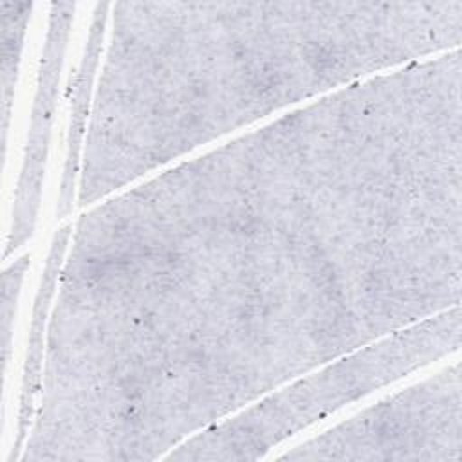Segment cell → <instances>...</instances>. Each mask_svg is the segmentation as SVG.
I'll list each match as a JSON object with an SVG mask.
<instances>
[{
	"mask_svg": "<svg viewBox=\"0 0 462 462\" xmlns=\"http://www.w3.org/2000/svg\"><path fill=\"white\" fill-rule=\"evenodd\" d=\"M460 42L462 0L116 2L76 208L289 106L460 49Z\"/></svg>",
	"mask_w": 462,
	"mask_h": 462,
	"instance_id": "6da1fadb",
	"label": "cell"
},
{
	"mask_svg": "<svg viewBox=\"0 0 462 462\" xmlns=\"http://www.w3.org/2000/svg\"><path fill=\"white\" fill-rule=\"evenodd\" d=\"M460 303L337 357L188 437L166 460H260L276 446L460 348Z\"/></svg>",
	"mask_w": 462,
	"mask_h": 462,
	"instance_id": "7a4b0ae2",
	"label": "cell"
},
{
	"mask_svg": "<svg viewBox=\"0 0 462 462\" xmlns=\"http://www.w3.org/2000/svg\"><path fill=\"white\" fill-rule=\"evenodd\" d=\"M282 460H462L460 363L276 455Z\"/></svg>",
	"mask_w": 462,
	"mask_h": 462,
	"instance_id": "3957f363",
	"label": "cell"
},
{
	"mask_svg": "<svg viewBox=\"0 0 462 462\" xmlns=\"http://www.w3.org/2000/svg\"><path fill=\"white\" fill-rule=\"evenodd\" d=\"M74 2H52L49 9L47 32L40 58L22 166L14 186L13 213L5 240L4 262H9L11 258L18 256L16 253L31 240L36 229L45 166L52 135V123L58 105L65 52L69 47V36L74 23Z\"/></svg>",
	"mask_w": 462,
	"mask_h": 462,
	"instance_id": "277c9868",
	"label": "cell"
},
{
	"mask_svg": "<svg viewBox=\"0 0 462 462\" xmlns=\"http://www.w3.org/2000/svg\"><path fill=\"white\" fill-rule=\"evenodd\" d=\"M72 222L60 224L54 231L51 240V247L45 258V265L42 271L40 285L36 289L34 305H32V318L29 325V339H27V352L23 361V374H22V386H20V401H18V420H16V440L14 448L7 457V462L20 460L23 444L27 440L29 430L32 426V419L38 406L40 386H42V374H43V357H45V341H47V327L49 316L52 310V301L58 289L60 273L69 251L70 236H72Z\"/></svg>",
	"mask_w": 462,
	"mask_h": 462,
	"instance_id": "5b68a950",
	"label": "cell"
},
{
	"mask_svg": "<svg viewBox=\"0 0 462 462\" xmlns=\"http://www.w3.org/2000/svg\"><path fill=\"white\" fill-rule=\"evenodd\" d=\"M112 4H96L92 20L88 25V34L85 40L83 54L72 83V99H70V116L67 128V144L65 159L61 168L60 193H58V220L69 217L76 208L78 197V180L81 170V153L87 134V123L94 96V87L99 72V63L105 49V40L108 32Z\"/></svg>",
	"mask_w": 462,
	"mask_h": 462,
	"instance_id": "8992f818",
	"label": "cell"
},
{
	"mask_svg": "<svg viewBox=\"0 0 462 462\" xmlns=\"http://www.w3.org/2000/svg\"><path fill=\"white\" fill-rule=\"evenodd\" d=\"M32 2H0V32H2V143L7 150V134L14 90L18 83L22 54L25 47L27 27L31 22Z\"/></svg>",
	"mask_w": 462,
	"mask_h": 462,
	"instance_id": "52a82bcc",
	"label": "cell"
},
{
	"mask_svg": "<svg viewBox=\"0 0 462 462\" xmlns=\"http://www.w3.org/2000/svg\"><path fill=\"white\" fill-rule=\"evenodd\" d=\"M31 263V254L23 253L5 262L2 274V354L4 370H7L11 359V343L16 319V309L22 294V285Z\"/></svg>",
	"mask_w": 462,
	"mask_h": 462,
	"instance_id": "ba28073f",
	"label": "cell"
}]
</instances>
